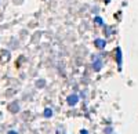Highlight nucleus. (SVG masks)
<instances>
[{
  "mask_svg": "<svg viewBox=\"0 0 138 134\" xmlns=\"http://www.w3.org/2000/svg\"><path fill=\"white\" fill-rule=\"evenodd\" d=\"M76 102H77V97H76V95H70V97L68 98V104H69V105H75Z\"/></svg>",
  "mask_w": 138,
  "mask_h": 134,
  "instance_id": "1",
  "label": "nucleus"
},
{
  "mask_svg": "<svg viewBox=\"0 0 138 134\" xmlns=\"http://www.w3.org/2000/svg\"><path fill=\"white\" fill-rule=\"evenodd\" d=\"M52 115V111L51 109H46L44 111V116H46V118H48V116H51Z\"/></svg>",
  "mask_w": 138,
  "mask_h": 134,
  "instance_id": "2",
  "label": "nucleus"
},
{
  "mask_svg": "<svg viewBox=\"0 0 138 134\" xmlns=\"http://www.w3.org/2000/svg\"><path fill=\"white\" fill-rule=\"evenodd\" d=\"M8 134H17V131H8Z\"/></svg>",
  "mask_w": 138,
  "mask_h": 134,
  "instance_id": "4",
  "label": "nucleus"
},
{
  "mask_svg": "<svg viewBox=\"0 0 138 134\" xmlns=\"http://www.w3.org/2000/svg\"><path fill=\"white\" fill-rule=\"evenodd\" d=\"M81 134H89V133H87L86 130H81Z\"/></svg>",
  "mask_w": 138,
  "mask_h": 134,
  "instance_id": "3",
  "label": "nucleus"
}]
</instances>
